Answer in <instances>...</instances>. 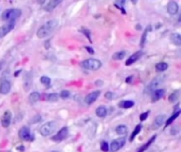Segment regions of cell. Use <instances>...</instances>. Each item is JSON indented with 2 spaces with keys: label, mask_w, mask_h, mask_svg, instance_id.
<instances>
[{
  "label": "cell",
  "mask_w": 181,
  "mask_h": 152,
  "mask_svg": "<svg viewBox=\"0 0 181 152\" xmlns=\"http://www.w3.org/2000/svg\"><path fill=\"white\" fill-rule=\"evenodd\" d=\"M57 25H58V21H57L56 19H52V20L47 21L45 25H42L41 27L37 30L36 36L38 38H40V39L50 36V35L52 34V32L57 28Z\"/></svg>",
  "instance_id": "cell-1"
},
{
  "label": "cell",
  "mask_w": 181,
  "mask_h": 152,
  "mask_svg": "<svg viewBox=\"0 0 181 152\" xmlns=\"http://www.w3.org/2000/svg\"><path fill=\"white\" fill-rule=\"evenodd\" d=\"M21 16V11L18 9L6 10L2 14V20L6 22H16V20Z\"/></svg>",
  "instance_id": "cell-2"
},
{
  "label": "cell",
  "mask_w": 181,
  "mask_h": 152,
  "mask_svg": "<svg viewBox=\"0 0 181 152\" xmlns=\"http://www.w3.org/2000/svg\"><path fill=\"white\" fill-rule=\"evenodd\" d=\"M81 68H83L84 70L88 71H96L99 70L102 66V63L99 59H94V58H89V59H85L82 63H80Z\"/></svg>",
  "instance_id": "cell-3"
},
{
  "label": "cell",
  "mask_w": 181,
  "mask_h": 152,
  "mask_svg": "<svg viewBox=\"0 0 181 152\" xmlns=\"http://www.w3.org/2000/svg\"><path fill=\"white\" fill-rule=\"evenodd\" d=\"M56 129V123L55 122H48L40 127V134L44 136L51 135Z\"/></svg>",
  "instance_id": "cell-4"
},
{
  "label": "cell",
  "mask_w": 181,
  "mask_h": 152,
  "mask_svg": "<svg viewBox=\"0 0 181 152\" xmlns=\"http://www.w3.org/2000/svg\"><path fill=\"white\" fill-rule=\"evenodd\" d=\"M124 145H125V139H124V137L116 139L111 142L110 146H109V150H110L111 152H116L118 150H120Z\"/></svg>",
  "instance_id": "cell-5"
},
{
  "label": "cell",
  "mask_w": 181,
  "mask_h": 152,
  "mask_svg": "<svg viewBox=\"0 0 181 152\" xmlns=\"http://www.w3.org/2000/svg\"><path fill=\"white\" fill-rule=\"evenodd\" d=\"M11 88L12 85L9 79H6V78L1 79V82H0V94H3V95L9 94L10 91H11Z\"/></svg>",
  "instance_id": "cell-6"
},
{
  "label": "cell",
  "mask_w": 181,
  "mask_h": 152,
  "mask_svg": "<svg viewBox=\"0 0 181 152\" xmlns=\"http://www.w3.org/2000/svg\"><path fill=\"white\" fill-rule=\"evenodd\" d=\"M15 28V22H8L6 25L0 27V39L3 38L6 35H8L13 28Z\"/></svg>",
  "instance_id": "cell-7"
},
{
  "label": "cell",
  "mask_w": 181,
  "mask_h": 152,
  "mask_svg": "<svg viewBox=\"0 0 181 152\" xmlns=\"http://www.w3.org/2000/svg\"><path fill=\"white\" fill-rule=\"evenodd\" d=\"M68 136V128L64 127L56 133L54 136H52V141L54 142H61L63 139H65Z\"/></svg>",
  "instance_id": "cell-8"
},
{
  "label": "cell",
  "mask_w": 181,
  "mask_h": 152,
  "mask_svg": "<svg viewBox=\"0 0 181 152\" xmlns=\"http://www.w3.org/2000/svg\"><path fill=\"white\" fill-rule=\"evenodd\" d=\"M166 9H167V13L170 14V15L174 16L179 12V4H178L176 1H174V0H171V1L167 3Z\"/></svg>",
  "instance_id": "cell-9"
},
{
  "label": "cell",
  "mask_w": 181,
  "mask_h": 152,
  "mask_svg": "<svg viewBox=\"0 0 181 152\" xmlns=\"http://www.w3.org/2000/svg\"><path fill=\"white\" fill-rule=\"evenodd\" d=\"M142 55H143V51H141V50H140V51H137L136 53H133L132 55H130L129 58L126 60L125 65L126 66H132V65H133L136 61H138L140 58H141Z\"/></svg>",
  "instance_id": "cell-10"
},
{
  "label": "cell",
  "mask_w": 181,
  "mask_h": 152,
  "mask_svg": "<svg viewBox=\"0 0 181 152\" xmlns=\"http://www.w3.org/2000/svg\"><path fill=\"white\" fill-rule=\"evenodd\" d=\"M18 135L22 141H29L31 139V131L30 128L27 127V126H23L18 132Z\"/></svg>",
  "instance_id": "cell-11"
},
{
  "label": "cell",
  "mask_w": 181,
  "mask_h": 152,
  "mask_svg": "<svg viewBox=\"0 0 181 152\" xmlns=\"http://www.w3.org/2000/svg\"><path fill=\"white\" fill-rule=\"evenodd\" d=\"M101 95V92L100 91H93L91 92V93H89L87 95V96L85 97V103L87 104H93L95 101H96L97 98H99V96Z\"/></svg>",
  "instance_id": "cell-12"
},
{
  "label": "cell",
  "mask_w": 181,
  "mask_h": 152,
  "mask_svg": "<svg viewBox=\"0 0 181 152\" xmlns=\"http://www.w3.org/2000/svg\"><path fill=\"white\" fill-rule=\"evenodd\" d=\"M164 94H165V90L164 89H156L151 93V101L152 103L158 101L159 99H161L164 96Z\"/></svg>",
  "instance_id": "cell-13"
},
{
  "label": "cell",
  "mask_w": 181,
  "mask_h": 152,
  "mask_svg": "<svg viewBox=\"0 0 181 152\" xmlns=\"http://www.w3.org/2000/svg\"><path fill=\"white\" fill-rule=\"evenodd\" d=\"M11 120H12V113L10 112V111H6L3 114V116H2V118H1L2 127L8 128L10 126V124H11Z\"/></svg>",
  "instance_id": "cell-14"
},
{
  "label": "cell",
  "mask_w": 181,
  "mask_h": 152,
  "mask_svg": "<svg viewBox=\"0 0 181 152\" xmlns=\"http://www.w3.org/2000/svg\"><path fill=\"white\" fill-rule=\"evenodd\" d=\"M165 115H163V114H160V115H158L156 117V120H154V124H152V128L154 129H158V128H160L162 125L165 122Z\"/></svg>",
  "instance_id": "cell-15"
},
{
  "label": "cell",
  "mask_w": 181,
  "mask_h": 152,
  "mask_svg": "<svg viewBox=\"0 0 181 152\" xmlns=\"http://www.w3.org/2000/svg\"><path fill=\"white\" fill-rule=\"evenodd\" d=\"M156 139H157V135H152V136L151 137V139H148V142H145V144L143 145L142 147H140V148L137 150V152H144L145 150H146L147 148H148L149 146H151V145L152 144V142H154L155 141H156Z\"/></svg>",
  "instance_id": "cell-16"
},
{
  "label": "cell",
  "mask_w": 181,
  "mask_h": 152,
  "mask_svg": "<svg viewBox=\"0 0 181 152\" xmlns=\"http://www.w3.org/2000/svg\"><path fill=\"white\" fill-rule=\"evenodd\" d=\"M171 41L173 42L175 46L180 47L181 46V36L179 33H173L171 35Z\"/></svg>",
  "instance_id": "cell-17"
},
{
  "label": "cell",
  "mask_w": 181,
  "mask_h": 152,
  "mask_svg": "<svg viewBox=\"0 0 181 152\" xmlns=\"http://www.w3.org/2000/svg\"><path fill=\"white\" fill-rule=\"evenodd\" d=\"M40 93L39 92H32L30 95H29V103L30 104H35L37 103L40 99Z\"/></svg>",
  "instance_id": "cell-18"
},
{
  "label": "cell",
  "mask_w": 181,
  "mask_h": 152,
  "mask_svg": "<svg viewBox=\"0 0 181 152\" xmlns=\"http://www.w3.org/2000/svg\"><path fill=\"white\" fill-rule=\"evenodd\" d=\"M95 114H96L99 117L103 118L105 116L107 115V108L105 106H100L96 108V110H95Z\"/></svg>",
  "instance_id": "cell-19"
},
{
  "label": "cell",
  "mask_w": 181,
  "mask_h": 152,
  "mask_svg": "<svg viewBox=\"0 0 181 152\" xmlns=\"http://www.w3.org/2000/svg\"><path fill=\"white\" fill-rule=\"evenodd\" d=\"M61 0H51V1L49 2V3L46 6V8H45V11H47V12H51V11H53V9H55L56 6H57V4L61 2Z\"/></svg>",
  "instance_id": "cell-20"
},
{
  "label": "cell",
  "mask_w": 181,
  "mask_h": 152,
  "mask_svg": "<svg viewBox=\"0 0 181 152\" xmlns=\"http://www.w3.org/2000/svg\"><path fill=\"white\" fill-rule=\"evenodd\" d=\"M168 68V65L166 63H164V61H161V63H158L156 66H155V69H156L157 72H164V71H166Z\"/></svg>",
  "instance_id": "cell-21"
},
{
  "label": "cell",
  "mask_w": 181,
  "mask_h": 152,
  "mask_svg": "<svg viewBox=\"0 0 181 152\" xmlns=\"http://www.w3.org/2000/svg\"><path fill=\"white\" fill-rule=\"evenodd\" d=\"M59 96L57 93H50L46 95V99L47 101H50V103H55V101H58Z\"/></svg>",
  "instance_id": "cell-22"
},
{
  "label": "cell",
  "mask_w": 181,
  "mask_h": 152,
  "mask_svg": "<svg viewBox=\"0 0 181 152\" xmlns=\"http://www.w3.org/2000/svg\"><path fill=\"white\" fill-rule=\"evenodd\" d=\"M116 132L118 133L119 135H123L124 136V135L127 134V128H126V126H124V125H120L116 128Z\"/></svg>",
  "instance_id": "cell-23"
},
{
  "label": "cell",
  "mask_w": 181,
  "mask_h": 152,
  "mask_svg": "<svg viewBox=\"0 0 181 152\" xmlns=\"http://www.w3.org/2000/svg\"><path fill=\"white\" fill-rule=\"evenodd\" d=\"M141 130H142V125H137V126H136V128H135V130H133L132 134L130 135V137H129V141L132 142L133 139H135V137L137 136V135L139 134L140 132H141Z\"/></svg>",
  "instance_id": "cell-24"
},
{
  "label": "cell",
  "mask_w": 181,
  "mask_h": 152,
  "mask_svg": "<svg viewBox=\"0 0 181 152\" xmlns=\"http://www.w3.org/2000/svg\"><path fill=\"white\" fill-rule=\"evenodd\" d=\"M133 104H135V103H133L132 101H123L119 104V106L123 109H129V108H132V107H133Z\"/></svg>",
  "instance_id": "cell-25"
},
{
  "label": "cell",
  "mask_w": 181,
  "mask_h": 152,
  "mask_svg": "<svg viewBox=\"0 0 181 152\" xmlns=\"http://www.w3.org/2000/svg\"><path fill=\"white\" fill-rule=\"evenodd\" d=\"M125 56H126V51H119L116 52L112 55V59H114V60H121Z\"/></svg>",
  "instance_id": "cell-26"
},
{
  "label": "cell",
  "mask_w": 181,
  "mask_h": 152,
  "mask_svg": "<svg viewBox=\"0 0 181 152\" xmlns=\"http://www.w3.org/2000/svg\"><path fill=\"white\" fill-rule=\"evenodd\" d=\"M180 113H181V111H180V110H179V111H176V112L174 113L173 115H171V117L168 118L167 120H166V123H165V126H166V127H167V126H170L171 124H173V122H174V120H175L176 118H177L178 116L180 115Z\"/></svg>",
  "instance_id": "cell-27"
},
{
  "label": "cell",
  "mask_w": 181,
  "mask_h": 152,
  "mask_svg": "<svg viewBox=\"0 0 181 152\" xmlns=\"http://www.w3.org/2000/svg\"><path fill=\"white\" fill-rule=\"evenodd\" d=\"M81 32H82L83 34L85 35L86 38H88L89 42H92V39H91V32H90V30H88V28H81Z\"/></svg>",
  "instance_id": "cell-28"
},
{
  "label": "cell",
  "mask_w": 181,
  "mask_h": 152,
  "mask_svg": "<svg viewBox=\"0 0 181 152\" xmlns=\"http://www.w3.org/2000/svg\"><path fill=\"white\" fill-rule=\"evenodd\" d=\"M159 85V80L158 79H154L152 82L149 84V86L147 87V91H155L156 90V88H157V86Z\"/></svg>",
  "instance_id": "cell-29"
},
{
  "label": "cell",
  "mask_w": 181,
  "mask_h": 152,
  "mask_svg": "<svg viewBox=\"0 0 181 152\" xmlns=\"http://www.w3.org/2000/svg\"><path fill=\"white\" fill-rule=\"evenodd\" d=\"M178 97H179V91H175L173 94L170 95V97H168V101H170V103H175V101L178 99Z\"/></svg>",
  "instance_id": "cell-30"
},
{
  "label": "cell",
  "mask_w": 181,
  "mask_h": 152,
  "mask_svg": "<svg viewBox=\"0 0 181 152\" xmlns=\"http://www.w3.org/2000/svg\"><path fill=\"white\" fill-rule=\"evenodd\" d=\"M40 82H41L42 85L47 86V87H50V85H51V79H50V77H48V76H41V77H40Z\"/></svg>",
  "instance_id": "cell-31"
},
{
  "label": "cell",
  "mask_w": 181,
  "mask_h": 152,
  "mask_svg": "<svg viewBox=\"0 0 181 152\" xmlns=\"http://www.w3.org/2000/svg\"><path fill=\"white\" fill-rule=\"evenodd\" d=\"M149 30H151V27H149L148 28H146V30L143 32V35H142V38H141V47H144L145 42H146V36H147V34H148Z\"/></svg>",
  "instance_id": "cell-32"
},
{
  "label": "cell",
  "mask_w": 181,
  "mask_h": 152,
  "mask_svg": "<svg viewBox=\"0 0 181 152\" xmlns=\"http://www.w3.org/2000/svg\"><path fill=\"white\" fill-rule=\"evenodd\" d=\"M70 95H71V93L68 91V90H64V91L61 92V94H59L58 96L61 97V98H63V99H67V98H69V97H70Z\"/></svg>",
  "instance_id": "cell-33"
},
{
  "label": "cell",
  "mask_w": 181,
  "mask_h": 152,
  "mask_svg": "<svg viewBox=\"0 0 181 152\" xmlns=\"http://www.w3.org/2000/svg\"><path fill=\"white\" fill-rule=\"evenodd\" d=\"M101 150L103 152H107L109 150V144L107 142H101Z\"/></svg>",
  "instance_id": "cell-34"
},
{
  "label": "cell",
  "mask_w": 181,
  "mask_h": 152,
  "mask_svg": "<svg viewBox=\"0 0 181 152\" xmlns=\"http://www.w3.org/2000/svg\"><path fill=\"white\" fill-rule=\"evenodd\" d=\"M149 111H146V112H144V113H142L141 115H140V120L141 122H144L145 120H146L147 117H148V115H149Z\"/></svg>",
  "instance_id": "cell-35"
},
{
  "label": "cell",
  "mask_w": 181,
  "mask_h": 152,
  "mask_svg": "<svg viewBox=\"0 0 181 152\" xmlns=\"http://www.w3.org/2000/svg\"><path fill=\"white\" fill-rule=\"evenodd\" d=\"M114 97H116V94L112 93V92H107V93H105V98H107V99H113Z\"/></svg>",
  "instance_id": "cell-36"
},
{
  "label": "cell",
  "mask_w": 181,
  "mask_h": 152,
  "mask_svg": "<svg viewBox=\"0 0 181 152\" xmlns=\"http://www.w3.org/2000/svg\"><path fill=\"white\" fill-rule=\"evenodd\" d=\"M178 132H179V128H178V126H175V127L171 128V135H176Z\"/></svg>",
  "instance_id": "cell-37"
},
{
  "label": "cell",
  "mask_w": 181,
  "mask_h": 152,
  "mask_svg": "<svg viewBox=\"0 0 181 152\" xmlns=\"http://www.w3.org/2000/svg\"><path fill=\"white\" fill-rule=\"evenodd\" d=\"M85 49L87 50V52H89L90 54H94V50L91 47H85Z\"/></svg>",
  "instance_id": "cell-38"
},
{
  "label": "cell",
  "mask_w": 181,
  "mask_h": 152,
  "mask_svg": "<svg viewBox=\"0 0 181 152\" xmlns=\"http://www.w3.org/2000/svg\"><path fill=\"white\" fill-rule=\"evenodd\" d=\"M132 82V76H129V77L126 78V82H127V84H129V82Z\"/></svg>",
  "instance_id": "cell-39"
},
{
  "label": "cell",
  "mask_w": 181,
  "mask_h": 152,
  "mask_svg": "<svg viewBox=\"0 0 181 152\" xmlns=\"http://www.w3.org/2000/svg\"><path fill=\"white\" fill-rule=\"evenodd\" d=\"M102 84H103L102 80H96V82H95V85L96 86H102Z\"/></svg>",
  "instance_id": "cell-40"
},
{
  "label": "cell",
  "mask_w": 181,
  "mask_h": 152,
  "mask_svg": "<svg viewBox=\"0 0 181 152\" xmlns=\"http://www.w3.org/2000/svg\"><path fill=\"white\" fill-rule=\"evenodd\" d=\"M20 73H21V70H18L17 72H16V73H15V74H14V75H15V76H18V74H20Z\"/></svg>",
  "instance_id": "cell-41"
},
{
  "label": "cell",
  "mask_w": 181,
  "mask_h": 152,
  "mask_svg": "<svg viewBox=\"0 0 181 152\" xmlns=\"http://www.w3.org/2000/svg\"><path fill=\"white\" fill-rule=\"evenodd\" d=\"M130 1L132 2V4H137V2H138V0H130Z\"/></svg>",
  "instance_id": "cell-42"
},
{
  "label": "cell",
  "mask_w": 181,
  "mask_h": 152,
  "mask_svg": "<svg viewBox=\"0 0 181 152\" xmlns=\"http://www.w3.org/2000/svg\"><path fill=\"white\" fill-rule=\"evenodd\" d=\"M2 65H3V63H2V61H0V70H1V68H2Z\"/></svg>",
  "instance_id": "cell-43"
},
{
  "label": "cell",
  "mask_w": 181,
  "mask_h": 152,
  "mask_svg": "<svg viewBox=\"0 0 181 152\" xmlns=\"http://www.w3.org/2000/svg\"><path fill=\"white\" fill-rule=\"evenodd\" d=\"M137 30H141V27H140V25H138V27H137Z\"/></svg>",
  "instance_id": "cell-44"
},
{
  "label": "cell",
  "mask_w": 181,
  "mask_h": 152,
  "mask_svg": "<svg viewBox=\"0 0 181 152\" xmlns=\"http://www.w3.org/2000/svg\"><path fill=\"white\" fill-rule=\"evenodd\" d=\"M18 150H23V147H18Z\"/></svg>",
  "instance_id": "cell-45"
},
{
  "label": "cell",
  "mask_w": 181,
  "mask_h": 152,
  "mask_svg": "<svg viewBox=\"0 0 181 152\" xmlns=\"http://www.w3.org/2000/svg\"><path fill=\"white\" fill-rule=\"evenodd\" d=\"M52 152H58V151H52Z\"/></svg>",
  "instance_id": "cell-46"
}]
</instances>
